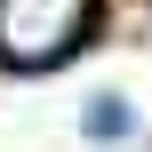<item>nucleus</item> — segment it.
<instances>
[{
    "instance_id": "nucleus-1",
    "label": "nucleus",
    "mask_w": 152,
    "mask_h": 152,
    "mask_svg": "<svg viewBox=\"0 0 152 152\" xmlns=\"http://www.w3.org/2000/svg\"><path fill=\"white\" fill-rule=\"evenodd\" d=\"M80 32H88V0H0V56L16 72L56 64Z\"/></svg>"
}]
</instances>
